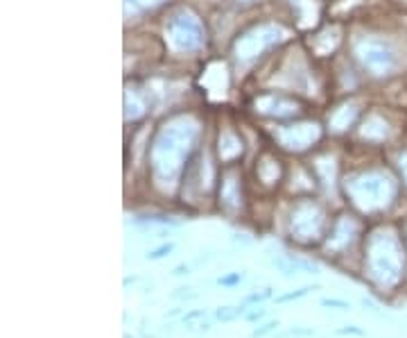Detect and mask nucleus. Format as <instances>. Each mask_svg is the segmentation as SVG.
Listing matches in <instances>:
<instances>
[{"label": "nucleus", "instance_id": "obj_1", "mask_svg": "<svg viewBox=\"0 0 407 338\" xmlns=\"http://www.w3.org/2000/svg\"><path fill=\"white\" fill-rule=\"evenodd\" d=\"M358 55L360 62L376 75H387L396 66V55L382 41H362L358 46Z\"/></svg>", "mask_w": 407, "mask_h": 338}, {"label": "nucleus", "instance_id": "obj_2", "mask_svg": "<svg viewBox=\"0 0 407 338\" xmlns=\"http://www.w3.org/2000/svg\"><path fill=\"white\" fill-rule=\"evenodd\" d=\"M170 41H172L179 50L197 48L199 43L204 41L202 27H199V23L195 19L179 16V19H174L172 23H170Z\"/></svg>", "mask_w": 407, "mask_h": 338}, {"label": "nucleus", "instance_id": "obj_3", "mask_svg": "<svg viewBox=\"0 0 407 338\" xmlns=\"http://www.w3.org/2000/svg\"><path fill=\"white\" fill-rule=\"evenodd\" d=\"M242 313H244V304L238 306V309H233V306H220L218 311H215V318L222 320V322H231V320L238 318V315H242Z\"/></svg>", "mask_w": 407, "mask_h": 338}, {"label": "nucleus", "instance_id": "obj_4", "mask_svg": "<svg viewBox=\"0 0 407 338\" xmlns=\"http://www.w3.org/2000/svg\"><path fill=\"white\" fill-rule=\"evenodd\" d=\"M310 291H317V286H303L299 291H292V293H285V295H278L276 302L283 304V302H292V300H299V298H306Z\"/></svg>", "mask_w": 407, "mask_h": 338}, {"label": "nucleus", "instance_id": "obj_5", "mask_svg": "<svg viewBox=\"0 0 407 338\" xmlns=\"http://www.w3.org/2000/svg\"><path fill=\"white\" fill-rule=\"evenodd\" d=\"M319 304L326 309H337V311H349L351 309V304L346 302V300H337V298H324Z\"/></svg>", "mask_w": 407, "mask_h": 338}, {"label": "nucleus", "instance_id": "obj_6", "mask_svg": "<svg viewBox=\"0 0 407 338\" xmlns=\"http://www.w3.org/2000/svg\"><path fill=\"white\" fill-rule=\"evenodd\" d=\"M276 327H278V322H276V320L265 322V325H261L258 329H254V332H251V338H263V336H267V334H272Z\"/></svg>", "mask_w": 407, "mask_h": 338}, {"label": "nucleus", "instance_id": "obj_7", "mask_svg": "<svg viewBox=\"0 0 407 338\" xmlns=\"http://www.w3.org/2000/svg\"><path fill=\"white\" fill-rule=\"evenodd\" d=\"M267 298H272V289H265L261 293H251V295L244 298V306L254 304V302H263V300H267Z\"/></svg>", "mask_w": 407, "mask_h": 338}, {"label": "nucleus", "instance_id": "obj_8", "mask_svg": "<svg viewBox=\"0 0 407 338\" xmlns=\"http://www.w3.org/2000/svg\"><path fill=\"white\" fill-rule=\"evenodd\" d=\"M174 250V245L172 243H168V245H161V248H157V250H152L150 254H147V259H152V261H157V259H163V256H168L170 252Z\"/></svg>", "mask_w": 407, "mask_h": 338}, {"label": "nucleus", "instance_id": "obj_9", "mask_svg": "<svg viewBox=\"0 0 407 338\" xmlns=\"http://www.w3.org/2000/svg\"><path fill=\"white\" fill-rule=\"evenodd\" d=\"M242 279H244V275H242V273H233V275L220 277V279H218V284H220V286H235V284H240Z\"/></svg>", "mask_w": 407, "mask_h": 338}, {"label": "nucleus", "instance_id": "obj_10", "mask_svg": "<svg viewBox=\"0 0 407 338\" xmlns=\"http://www.w3.org/2000/svg\"><path fill=\"white\" fill-rule=\"evenodd\" d=\"M337 332L342 334V336H365V334H367L365 329H360V327H355V325H346V327H339Z\"/></svg>", "mask_w": 407, "mask_h": 338}, {"label": "nucleus", "instance_id": "obj_11", "mask_svg": "<svg viewBox=\"0 0 407 338\" xmlns=\"http://www.w3.org/2000/svg\"><path fill=\"white\" fill-rule=\"evenodd\" d=\"M172 298L174 300H192V298H197V293L192 291V289H176L172 293Z\"/></svg>", "mask_w": 407, "mask_h": 338}, {"label": "nucleus", "instance_id": "obj_12", "mask_svg": "<svg viewBox=\"0 0 407 338\" xmlns=\"http://www.w3.org/2000/svg\"><path fill=\"white\" fill-rule=\"evenodd\" d=\"M265 309H254V311H249V313H244V320L247 322H258L261 318H265Z\"/></svg>", "mask_w": 407, "mask_h": 338}, {"label": "nucleus", "instance_id": "obj_13", "mask_svg": "<svg viewBox=\"0 0 407 338\" xmlns=\"http://www.w3.org/2000/svg\"><path fill=\"white\" fill-rule=\"evenodd\" d=\"M197 318H206V309H195V311H188L186 315H183V322H192Z\"/></svg>", "mask_w": 407, "mask_h": 338}, {"label": "nucleus", "instance_id": "obj_14", "mask_svg": "<svg viewBox=\"0 0 407 338\" xmlns=\"http://www.w3.org/2000/svg\"><path fill=\"white\" fill-rule=\"evenodd\" d=\"M290 336H315V329H301V327H294Z\"/></svg>", "mask_w": 407, "mask_h": 338}, {"label": "nucleus", "instance_id": "obj_15", "mask_svg": "<svg viewBox=\"0 0 407 338\" xmlns=\"http://www.w3.org/2000/svg\"><path fill=\"white\" fill-rule=\"evenodd\" d=\"M134 3H136L138 7H152V5L161 3V0H134Z\"/></svg>", "mask_w": 407, "mask_h": 338}, {"label": "nucleus", "instance_id": "obj_16", "mask_svg": "<svg viewBox=\"0 0 407 338\" xmlns=\"http://www.w3.org/2000/svg\"><path fill=\"white\" fill-rule=\"evenodd\" d=\"M174 275H176V277L188 275V266H176V268H174Z\"/></svg>", "mask_w": 407, "mask_h": 338}, {"label": "nucleus", "instance_id": "obj_17", "mask_svg": "<svg viewBox=\"0 0 407 338\" xmlns=\"http://www.w3.org/2000/svg\"><path fill=\"white\" fill-rule=\"evenodd\" d=\"M199 329H202V332H209V329H211V322H202V325H199Z\"/></svg>", "mask_w": 407, "mask_h": 338}]
</instances>
